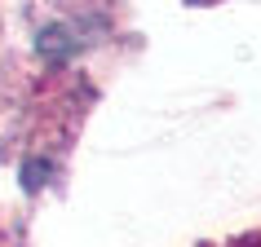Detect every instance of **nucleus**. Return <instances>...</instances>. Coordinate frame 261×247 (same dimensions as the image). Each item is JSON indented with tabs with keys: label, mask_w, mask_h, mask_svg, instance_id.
Segmentation results:
<instances>
[{
	"label": "nucleus",
	"mask_w": 261,
	"mask_h": 247,
	"mask_svg": "<svg viewBox=\"0 0 261 247\" xmlns=\"http://www.w3.org/2000/svg\"><path fill=\"white\" fill-rule=\"evenodd\" d=\"M213 247H261V230L257 234H239V238H230V243H213Z\"/></svg>",
	"instance_id": "nucleus-1"
}]
</instances>
